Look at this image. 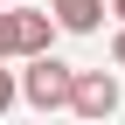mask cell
<instances>
[{
    "instance_id": "obj_1",
    "label": "cell",
    "mask_w": 125,
    "mask_h": 125,
    "mask_svg": "<svg viewBox=\"0 0 125 125\" xmlns=\"http://www.w3.org/2000/svg\"><path fill=\"white\" fill-rule=\"evenodd\" d=\"M70 62H62L56 49H42V56H21V70H14V83H21V104H35V111H62L70 104Z\"/></svg>"
},
{
    "instance_id": "obj_2",
    "label": "cell",
    "mask_w": 125,
    "mask_h": 125,
    "mask_svg": "<svg viewBox=\"0 0 125 125\" xmlns=\"http://www.w3.org/2000/svg\"><path fill=\"white\" fill-rule=\"evenodd\" d=\"M125 104V90H118V70H76L70 76V104H62V111H76V118H111Z\"/></svg>"
},
{
    "instance_id": "obj_3",
    "label": "cell",
    "mask_w": 125,
    "mask_h": 125,
    "mask_svg": "<svg viewBox=\"0 0 125 125\" xmlns=\"http://www.w3.org/2000/svg\"><path fill=\"white\" fill-rule=\"evenodd\" d=\"M7 28H14V56H42V49H56V14H42L35 0H7Z\"/></svg>"
},
{
    "instance_id": "obj_4",
    "label": "cell",
    "mask_w": 125,
    "mask_h": 125,
    "mask_svg": "<svg viewBox=\"0 0 125 125\" xmlns=\"http://www.w3.org/2000/svg\"><path fill=\"white\" fill-rule=\"evenodd\" d=\"M49 14H56V28H62V35H97L104 0H49Z\"/></svg>"
},
{
    "instance_id": "obj_5",
    "label": "cell",
    "mask_w": 125,
    "mask_h": 125,
    "mask_svg": "<svg viewBox=\"0 0 125 125\" xmlns=\"http://www.w3.org/2000/svg\"><path fill=\"white\" fill-rule=\"evenodd\" d=\"M21 104V83H14V70H7V56H0V118Z\"/></svg>"
},
{
    "instance_id": "obj_6",
    "label": "cell",
    "mask_w": 125,
    "mask_h": 125,
    "mask_svg": "<svg viewBox=\"0 0 125 125\" xmlns=\"http://www.w3.org/2000/svg\"><path fill=\"white\" fill-rule=\"evenodd\" d=\"M111 70H125V21H118V35H111Z\"/></svg>"
},
{
    "instance_id": "obj_7",
    "label": "cell",
    "mask_w": 125,
    "mask_h": 125,
    "mask_svg": "<svg viewBox=\"0 0 125 125\" xmlns=\"http://www.w3.org/2000/svg\"><path fill=\"white\" fill-rule=\"evenodd\" d=\"M0 56H14V28H7V7H0Z\"/></svg>"
},
{
    "instance_id": "obj_8",
    "label": "cell",
    "mask_w": 125,
    "mask_h": 125,
    "mask_svg": "<svg viewBox=\"0 0 125 125\" xmlns=\"http://www.w3.org/2000/svg\"><path fill=\"white\" fill-rule=\"evenodd\" d=\"M111 14H118V21H125V0H111Z\"/></svg>"
},
{
    "instance_id": "obj_9",
    "label": "cell",
    "mask_w": 125,
    "mask_h": 125,
    "mask_svg": "<svg viewBox=\"0 0 125 125\" xmlns=\"http://www.w3.org/2000/svg\"><path fill=\"white\" fill-rule=\"evenodd\" d=\"M0 7H7V0H0Z\"/></svg>"
}]
</instances>
